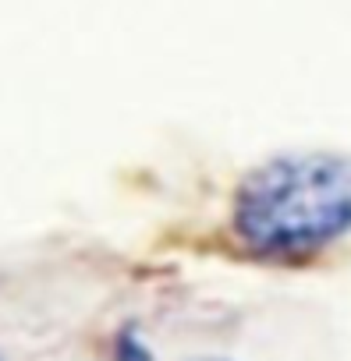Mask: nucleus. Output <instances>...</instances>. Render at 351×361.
Returning a JSON list of instances; mask_svg holds the SVG:
<instances>
[{
	"mask_svg": "<svg viewBox=\"0 0 351 361\" xmlns=\"http://www.w3.org/2000/svg\"><path fill=\"white\" fill-rule=\"evenodd\" d=\"M242 241L263 255L316 252L351 231V163L291 156L256 170L234 202Z\"/></svg>",
	"mask_w": 351,
	"mask_h": 361,
	"instance_id": "nucleus-1",
	"label": "nucleus"
},
{
	"mask_svg": "<svg viewBox=\"0 0 351 361\" xmlns=\"http://www.w3.org/2000/svg\"><path fill=\"white\" fill-rule=\"evenodd\" d=\"M117 361H149V354H145L131 336H124V340H121V350H117Z\"/></svg>",
	"mask_w": 351,
	"mask_h": 361,
	"instance_id": "nucleus-2",
	"label": "nucleus"
}]
</instances>
